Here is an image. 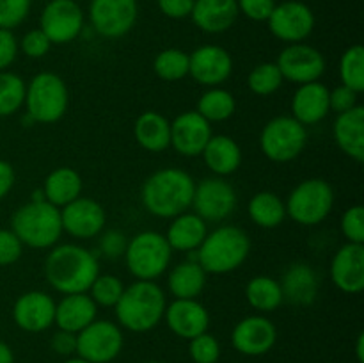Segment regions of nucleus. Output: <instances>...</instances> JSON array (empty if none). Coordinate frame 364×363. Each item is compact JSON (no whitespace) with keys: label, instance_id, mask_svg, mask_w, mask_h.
I'll list each match as a JSON object with an SVG mask.
<instances>
[{"label":"nucleus","instance_id":"1","mask_svg":"<svg viewBox=\"0 0 364 363\" xmlns=\"http://www.w3.org/2000/svg\"><path fill=\"white\" fill-rule=\"evenodd\" d=\"M98 274V256L75 242L55 244L45 258L46 281L63 295L87 292Z\"/></svg>","mask_w":364,"mask_h":363},{"label":"nucleus","instance_id":"2","mask_svg":"<svg viewBox=\"0 0 364 363\" xmlns=\"http://www.w3.org/2000/svg\"><path fill=\"white\" fill-rule=\"evenodd\" d=\"M196 182L180 167L155 171L142 184L141 199L144 209L160 219H173L192 206Z\"/></svg>","mask_w":364,"mask_h":363},{"label":"nucleus","instance_id":"3","mask_svg":"<svg viewBox=\"0 0 364 363\" xmlns=\"http://www.w3.org/2000/svg\"><path fill=\"white\" fill-rule=\"evenodd\" d=\"M166 306V292L156 281L137 280L124 287L114 312L121 330L148 333L164 320Z\"/></svg>","mask_w":364,"mask_h":363},{"label":"nucleus","instance_id":"4","mask_svg":"<svg viewBox=\"0 0 364 363\" xmlns=\"http://www.w3.org/2000/svg\"><path fill=\"white\" fill-rule=\"evenodd\" d=\"M206 274H230L240 269L251 255L247 231L233 224H223L208 231L205 241L192 253Z\"/></svg>","mask_w":364,"mask_h":363},{"label":"nucleus","instance_id":"5","mask_svg":"<svg viewBox=\"0 0 364 363\" xmlns=\"http://www.w3.org/2000/svg\"><path fill=\"white\" fill-rule=\"evenodd\" d=\"M11 230L20 242L32 249H50L63 237L60 209L45 199H31L18 206L11 217Z\"/></svg>","mask_w":364,"mask_h":363},{"label":"nucleus","instance_id":"6","mask_svg":"<svg viewBox=\"0 0 364 363\" xmlns=\"http://www.w3.org/2000/svg\"><path fill=\"white\" fill-rule=\"evenodd\" d=\"M123 258L135 280L155 281L169 269L173 249L167 244L164 233L144 230L128 238Z\"/></svg>","mask_w":364,"mask_h":363},{"label":"nucleus","instance_id":"7","mask_svg":"<svg viewBox=\"0 0 364 363\" xmlns=\"http://www.w3.org/2000/svg\"><path fill=\"white\" fill-rule=\"evenodd\" d=\"M70 103L66 82L52 71H41L25 84V110L34 123L52 125L64 117Z\"/></svg>","mask_w":364,"mask_h":363},{"label":"nucleus","instance_id":"8","mask_svg":"<svg viewBox=\"0 0 364 363\" xmlns=\"http://www.w3.org/2000/svg\"><path fill=\"white\" fill-rule=\"evenodd\" d=\"M333 185L323 178H308L291 189L284 206L287 217L301 226H316L331 216L334 209Z\"/></svg>","mask_w":364,"mask_h":363},{"label":"nucleus","instance_id":"9","mask_svg":"<svg viewBox=\"0 0 364 363\" xmlns=\"http://www.w3.org/2000/svg\"><path fill=\"white\" fill-rule=\"evenodd\" d=\"M308 144V128L294 116H276L259 132V149L269 160L287 164L297 159Z\"/></svg>","mask_w":364,"mask_h":363},{"label":"nucleus","instance_id":"10","mask_svg":"<svg viewBox=\"0 0 364 363\" xmlns=\"http://www.w3.org/2000/svg\"><path fill=\"white\" fill-rule=\"evenodd\" d=\"M124 345L123 330L112 320L96 319L77 333V356L89 363H110Z\"/></svg>","mask_w":364,"mask_h":363},{"label":"nucleus","instance_id":"11","mask_svg":"<svg viewBox=\"0 0 364 363\" xmlns=\"http://www.w3.org/2000/svg\"><path fill=\"white\" fill-rule=\"evenodd\" d=\"M237 201V191L230 182L210 177L196 184L191 209L206 223H220L235 212Z\"/></svg>","mask_w":364,"mask_h":363},{"label":"nucleus","instance_id":"12","mask_svg":"<svg viewBox=\"0 0 364 363\" xmlns=\"http://www.w3.org/2000/svg\"><path fill=\"white\" fill-rule=\"evenodd\" d=\"M137 0H91L89 21L102 38L119 39L137 23Z\"/></svg>","mask_w":364,"mask_h":363},{"label":"nucleus","instance_id":"13","mask_svg":"<svg viewBox=\"0 0 364 363\" xmlns=\"http://www.w3.org/2000/svg\"><path fill=\"white\" fill-rule=\"evenodd\" d=\"M315 21V14L308 4L301 0H284L276 4L267 23L274 38L287 45H294L304 43L311 36Z\"/></svg>","mask_w":364,"mask_h":363},{"label":"nucleus","instance_id":"14","mask_svg":"<svg viewBox=\"0 0 364 363\" xmlns=\"http://www.w3.org/2000/svg\"><path fill=\"white\" fill-rule=\"evenodd\" d=\"M276 64L284 80L297 85L320 80L327 66L323 53L308 43L287 45L277 56Z\"/></svg>","mask_w":364,"mask_h":363},{"label":"nucleus","instance_id":"15","mask_svg":"<svg viewBox=\"0 0 364 363\" xmlns=\"http://www.w3.org/2000/svg\"><path fill=\"white\" fill-rule=\"evenodd\" d=\"M84 21V11L75 0H50L41 11L39 28L52 45H66L80 36Z\"/></svg>","mask_w":364,"mask_h":363},{"label":"nucleus","instance_id":"16","mask_svg":"<svg viewBox=\"0 0 364 363\" xmlns=\"http://www.w3.org/2000/svg\"><path fill=\"white\" fill-rule=\"evenodd\" d=\"M60 221L64 233L78 241H89L100 237L105 230L107 212L96 199L78 196L75 201L60 209Z\"/></svg>","mask_w":364,"mask_h":363},{"label":"nucleus","instance_id":"17","mask_svg":"<svg viewBox=\"0 0 364 363\" xmlns=\"http://www.w3.org/2000/svg\"><path fill=\"white\" fill-rule=\"evenodd\" d=\"M231 345L242 356H263L274 349L277 342V327L263 313L244 317L231 331Z\"/></svg>","mask_w":364,"mask_h":363},{"label":"nucleus","instance_id":"18","mask_svg":"<svg viewBox=\"0 0 364 363\" xmlns=\"http://www.w3.org/2000/svg\"><path fill=\"white\" fill-rule=\"evenodd\" d=\"M233 73V57L219 45H201L188 53V75L205 88L223 85Z\"/></svg>","mask_w":364,"mask_h":363},{"label":"nucleus","instance_id":"19","mask_svg":"<svg viewBox=\"0 0 364 363\" xmlns=\"http://www.w3.org/2000/svg\"><path fill=\"white\" fill-rule=\"evenodd\" d=\"M212 135V123L198 110H185L171 121V148L181 157H201Z\"/></svg>","mask_w":364,"mask_h":363},{"label":"nucleus","instance_id":"20","mask_svg":"<svg viewBox=\"0 0 364 363\" xmlns=\"http://www.w3.org/2000/svg\"><path fill=\"white\" fill-rule=\"evenodd\" d=\"M13 320L27 333H43L55 320V299L43 290H28L13 305Z\"/></svg>","mask_w":364,"mask_h":363},{"label":"nucleus","instance_id":"21","mask_svg":"<svg viewBox=\"0 0 364 363\" xmlns=\"http://www.w3.org/2000/svg\"><path fill=\"white\" fill-rule=\"evenodd\" d=\"M331 281L343 294L355 295L364 288V244L345 242L331 260Z\"/></svg>","mask_w":364,"mask_h":363},{"label":"nucleus","instance_id":"22","mask_svg":"<svg viewBox=\"0 0 364 363\" xmlns=\"http://www.w3.org/2000/svg\"><path fill=\"white\" fill-rule=\"evenodd\" d=\"M164 320L167 327L183 340H192L198 335L206 333L210 327L208 310L198 299H173L167 302Z\"/></svg>","mask_w":364,"mask_h":363},{"label":"nucleus","instance_id":"23","mask_svg":"<svg viewBox=\"0 0 364 363\" xmlns=\"http://www.w3.org/2000/svg\"><path fill=\"white\" fill-rule=\"evenodd\" d=\"M331 112L329 88L320 80L297 85V91L291 96V116L304 125H316L326 120Z\"/></svg>","mask_w":364,"mask_h":363},{"label":"nucleus","instance_id":"24","mask_svg":"<svg viewBox=\"0 0 364 363\" xmlns=\"http://www.w3.org/2000/svg\"><path fill=\"white\" fill-rule=\"evenodd\" d=\"M237 0H194L191 18L199 31L206 34H220L237 23Z\"/></svg>","mask_w":364,"mask_h":363},{"label":"nucleus","instance_id":"25","mask_svg":"<svg viewBox=\"0 0 364 363\" xmlns=\"http://www.w3.org/2000/svg\"><path fill=\"white\" fill-rule=\"evenodd\" d=\"M96 317H98V306L95 305L87 292H80V294L63 295V299L55 302L53 324L57 330L80 333L92 320H96Z\"/></svg>","mask_w":364,"mask_h":363},{"label":"nucleus","instance_id":"26","mask_svg":"<svg viewBox=\"0 0 364 363\" xmlns=\"http://www.w3.org/2000/svg\"><path fill=\"white\" fill-rule=\"evenodd\" d=\"M338 148L355 162L364 160V107L355 105L347 112L336 114L333 125Z\"/></svg>","mask_w":364,"mask_h":363},{"label":"nucleus","instance_id":"27","mask_svg":"<svg viewBox=\"0 0 364 363\" xmlns=\"http://www.w3.org/2000/svg\"><path fill=\"white\" fill-rule=\"evenodd\" d=\"M284 301L297 306H309L318 294V276L311 265L304 262L291 263L279 281Z\"/></svg>","mask_w":364,"mask_h":363},{"label":"nucleus","instance_id":"28","mask_svg":"<svg viewBox=\"0 0 364 363\" xmlns=\"http://www.w3.org/2000/svg\"><path fill=\"white\" fill-rule=\"evenodd\" d=\"M208 223L192 210L180 214L171 219L169 228L166 231V241L173 251L194 253L208 235Z\"/></svg>","mask_w":364,"mask_h":363},{"label":"nucleus","instance_id":"29","mask_svg":"<svg viewBox=\"0 0 364 363\" xmlns=\"http://www.w3.org/2000/svg\"><path fill=\"white\" fill-rule=\"evenodd\" d=\"M203 160H205L206 167L212 171L215 177H230V174L237 173L242 166V148L233 137L230 135H212L208 144L205 146L201 153Z\"/></svg>","mask_w":364,"mask_h":363},{"label":"nucleus","instance_id":"30","mask_svg":"<svg viewBox=\"0 0 364 363\" xmlns=\"http://www.w3.org/2000/svg\"><path fill=\"white\" fill-rule=\"evenodd\" d=\"M188 255L191 258L171 267L167 274V290L174 299H198L208 281V274L199 265L194 255Z\"/></svg>","mask_w":364,"mask_h":363},{"label":"nucleus","instance_id":"31","mask_svg":"<svg viewBox=\"0 0 364 363\" xmlns=\"http://www.w3.org/2000/svg\"><path fill=\"white\" fill-rule=\"evenodd\" d=\"M134 137L146 152H166L171 148V121L159 110H146L135 120Z\"/></svg>","mask_w":364,"mask_h":363},{"label":"nucleus","instance_id":"32","mask_svg":"<svg viewBox=\"0 0 364 363\" xmlns=\"http://www.w3.org/2000/svg\"><path fill=\"white\" fill-rule=\"evenodd\" d=\"M82 177L77 169L68 166L55 167L46 174L45 182H43V196L45 201L52 203L57 209H63L68 203L75 201L78 196H82Z\"/></svg>","mask_w":364,"mask_h":363},{"label":"nucleus","instance_id":"33","mask_svg":"<svg viewBox=\"0 0 364 363\" xmlns=\"http://www.w3.org/2000/svg\"><path fill=\"white\" fill-rule=\"evenodd\" d=\"M247 214L258 228L274 230L287 219V206L276 192L259 191L249 199Z\"/></svg>","mask_w":364,"mask_h":363},{"label":"nucleus","instance_id":"34","mask_svg":"<svg viewBox=\"0 0 364 363\" xmlns=\"http://www.w3.org/2000/svg\"><path fill=\"white\" fill-rule=\"evenodd\" d=\"M245 299H247L251 308H255L258 313H263V315L276 312L284 302L279 281L272 276H265V274H259V276L251 278L247 281Z\"/></svg>","mask_w":364,"mask_h":363},{"label":"nucleus","instance_id":"35","mask_svg":"<svg viewBox=\"0 0 364 363\" xmlns=\"http://www.w3.org/2000/svg\"><path fill=\"white\" fill-rule=\"evenodd\" d=\"M198 110L208 123H223L237 112V100L233 93L224 89L223 85L206 88V91L199 96Z\"/></svg>","mask_w":364,"mask_h":363},{"label":"nucleus","instance_id":"36","mask_svg":"<svg viewBox=\"0 0 364 363\" xmlns=\"http://www.w3.org/2000/svg\"><path fill=\"white\" fill-rule=\"evenodd\" d=\"M153 71L164 82H178L188 77V53L180 48H166L153 59Z\"/></svg>","mask_w":364,"mask_h":363},{"label":"nucleus","instance_id":"37","mask_svg":"<svg viewBox=\"0 0 364 363\" xmlns=\"http://www.w3.org/2000/svg\"><path fill=\"white\" fill-rule=\"evenodd\" d=\"M25 102V82L9 70L0 71V117L16 114Z\"/></svg>","mask_w":364,"mask_h":363},{"label":"nucleus","instance_id":"38","mask_svg":"<svg viewBox=\"0 0 364 363\" xmlns=\"http://www.w3.org/2000/svg\"><path fill=\"white\" fill-rule=\"evenodd\" d=\"M341 84L354 89L355 93L364 91V46L352 45L341 53L340 59Z\"/></svg>","mask_w":364,"mask_h":363},{"label":"nucleus","instance_id":"39","mask_svg":"<svg viewBox=\"0 0 364 363\" xmlns=\"http://www.w3.org/2000/svg\"><path fill=\"white\" fill-rule=\"evenodd\" d=\"M284 78L276 63H262L251 70L247 85L256 96H270L283 85Z\"/></svg>","mask_w":364,"mask_h":363},{"label":"nucleus","instance_id":"40","mask_svg":"<svg viewBox=\"0 0 364 363\" xmlns=\"http://www.w3.org/2000/svg\"><path fill=\"white\" fill-rule=\"evenodd\" d=\"M124 290V285L121 281V278L114 276V274H102L100 273L96 276V280L92 281V285L89 287L87 294L91 295V299L95 301V305L102 306V308H114L119 301L121 294Z\"/></svg>","mask_w":364,"mask_h":363},{"label":"nucleus","instance_id":"41","mask_svg":"<svg viewBox=\"0 0 364 363\" xmlns=\"http://www.w3.org/2000/svg\"><path fill=\"white\" fill-rule=\"evenodd\" d=\"M223 354L219 340L212 333H201L188 340V356L194 363H217Z\"/></svg>","mask_w":364,"mask_h":363},{"label":"nucleus","instance_id":"42","mask_svg":"<svg viewBox=\"0 0 364 363\" xmlns=\"http://www.w3.org/2000/svg\"><path fill=\"white\" fill-rule=\"evenodd\" d=\"M341 233L352 244H364V209L363 205H352L343 212L340 221Z\"/></svg>","mask_w":364,"mask_h":363},{"label":"nucleus","instance_id":"43","mask_svg":"<svg viewBox=\"0 0 364 363\" xmlns=\"http://www.w3.org/2000/svg\"><path fill=\"white\" fill-rule=\"evenodd\" d=\"M32 0H0V28H16L27 20Z\"/></svg>","mask_w":364,"mask_h":363},{"label":"nucleus","instance_id":"44","mask_svg":"<svg viewBox=\"0 0 364 363\" xmlns=\"http://www.w3.org/2000/svg\"><path fill=\"white\" fill-rule=\"evenodd\" d=\"M18 45H20V50L28 59H41L52 48V43H50V39L46 38V34L41 28H32V31H28Z\"/></svg>","mask_w":364,"mask_h":363},{"label":"nucleus","instance_id":"45","mask_svg":"<svg viewBox=\"0 0 364 363\" xmlns=\"http://www.w3.org/2000/svg\"><path fill=\"white\" fill-rule=\"evenodd\" d=\"M23 255V244L14 235V231L2 228L0 230V267H7L16 263Z\"/></svg>","mask_w":364,"mask_h":363},{"label":"nucleus","instance_id":"46","mask_svg":"<svg viewBox=\"0 0 364 363\" xmlns=\"http://www.w3.org/2000/svg\"><path fill=\"white\" fill-rule=\"evenodd\" d=\"M329 105L331 112H347V110L359 105V93H355L354 89L347 88L343 84L336 85L334 89H329Z\"/></svg>","mask_w":364,"mask_h":363},{"label":"nucleus","instance_id":"47","mask_svg":"<svg viewBox=\"0 0 364 363\" xmlns=\"http://www.w3.org/2000/svg\"><path fill=\"white\" fill-rule=\"evenodd\" d=\"M127 242L128 238L121 231H102L100 233V253L110 260L121 258L124 255V249H127Z\"/></svg>","mask_w":364,"mask_h":363},{"label":"nucleus","instance_id":"48","mask_svg":"<svg viewBox=\"0 0 364 363\" xmlns=\"http://www.w3.org/2000/svg\"><path fill=\"white\" fill-rule=\"evenodd\" d=\"M238 13L252 21H267L276 7V0H237Z\"/></svg>","mask_w":364,"mask_h":363},{"label":"nucleus","instance_id":"49","mask_svg":"<svg viewBox=\"0 0 364 363\" xmlns=\"http://www.w3.org/2000/svg\"><path fill=\"white\" fill-rule=\"evenodd\" d=\"M18 50L20 45L14 32L9 28H0V71L7 70L16 60Z\"/></svg>","mask_w":364,"mask_h":363},{"label":"nucleus","instance_id":"50","mask_svg":"<svg viewBox=\"0 0 364 363\" xmlns=\"http://www.w3.org/2000/svg\"><path fill=\"white\" fill-rule=\"evenodd\" d=\"M50 347L55 354L64 356V358L75 356L77 354V333L57 330L50 338Z\"/></svg>","mask_w":364,"mask_h":363},{"label":"nucleus","instance_id":"51","mask_svg":"<svg viewBox=\"0 0 364 363\" xmlns=\"http://www.w3.org/2000/svg\"><path fill=\"white\" fill-rule=\"evenodd\" d=\"M160 13L171 20H183L191 18L194 0H156Z\"/></svg>","mask_w":364,"mask_h":363},{"label":"nucleus","instance_id":"52","mask_svg":"<svg viewBox=\"0 0 364 363\" xmlns=\"http://www.w3.org/2000/svg\"><path fill=\"white\" fill-rule=\"evenodd\" d=\"M14 182H16L14 167L11 166L7 160L0 159V199H4L11 191H13Z\"/></svg>","mask_w":364,"mask_h":363},{"label":"nucleus","instance_id":"53","mask_svg":"<svg viewBox=\"0 0 364 363\" xmlns=\"http://www.w3.org/2000/svg\"><path fill=\"white\" fill-rule=\"evenodd\" d=\"M0 363H14V352L4 340H0Z\"/></svg>","mask_w":364,"mask_h":363},{"label":"nucleus","instance_id":"54","mask_svg":"<svg viewBox=\"0 0 364 363\" xmlns=\"http://www.w3.org/2000/svg\"><path fill=\"white\" fill-rule=\"evenodd\" d=\"M355 356L359 363H364V333H359L358 342H355Z\"/></svg>","mask_w":364,"mask_h":363},{"label":"nucleus","instance_id":"55","mask_svg":"<svg viewBox=\"0 0 364 363\" xmlns=\"http://www.w3.org/2000/svg\"><path fill=\"white\" fill-rule=\"evenodd\" d=\"M63 363H89V362H85L84 358H80V356H77V354H75V356H70V358H66V359H64Z\"/></svg>","mask_w":364,"mask_h":363},{"label":"nucleus","instance_id":"56","mask_svg":"<svg viewBox=\"0 0 364 363\" xmlns=\"http://www.w3.org/2000/svg\"><path fill=\"white\" fill-rule=\"evenodd\" d=\"M148 363H160V362H148Z\"/></svg>","mask_w":364,"mask_h":363}]
</instances>
